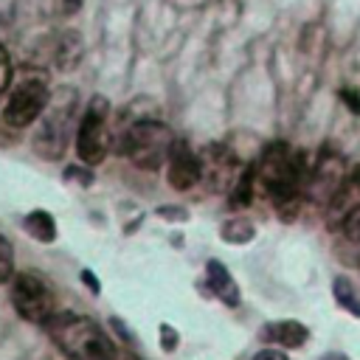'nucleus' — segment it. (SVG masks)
<instances>
[{
  "mask_svg": "<svg viewBox=\"0 0 360 360\" xmlns=\"http://www.w3.org/2000/svg\"><path fill=\"white\" fill-rule=\"evenodd\" d=\"M11 304L28 323H48L53 312V292L37 273H14L11 278Z\"/></svg>",
  "mask_w": 360,
  "mask_h": 360,
  "instance_id": "39448f33",
  "label": "nucleus"
},
{
  "mask_svg": "<svg viewBox=\"0 0 360 360\" xmlns=\"http://www.w3.org/2000/svg\"><path fill=\"white\" fill-rule=\"evenodd\" d=\"M48 98H51V93H48L45 82H39V79H25V82H20V84L11 90L8 101H6V110H3L6 124H8V127H17V129L34 124V121L42 118V112L48 110Z\"/></svg>",
  "mask_w": 360,
  "mask_h": 360,
  "instance_id": "423d86ee",
  "label": "nucleus"
},
{
  "mask_svg": "<svg viewBox=\"0 0 360 360\" xmlns=\"http://www.w3.org/2000/svg\"><path fill=\"white\" fill-rule=\"evenodd\" d=\"M200 163H202V180H208V186L217 191H233V186L245 177L239 174V160L225 146H208Z\"/></svg>",
  "mask_w": 360,
  "mask_h": 360,
  "instance_id": "6e6552de",
  "label": "nucleus"
},
{
  "mask_svg": "<svg viewBox=\"0 0 360 360\" xmlns=\"http://www.w3.org/2000/svg\"><path fill=\"white\" fill-rule=\"evenodd\" d=\"M82 278H84V281H87V287H90V290H93V292H98V284H96V278H93V276H90V270H84V273H82Z\"/></svg>",
  "mask_w": 360,
  "mask_h": 360,
  "instance_id": "393cba45",
  "label": "nucleus"
},
{
  "mask_svg": "<svg viewBox=\"0 0 360 360\" xmlns=\"http://www.w3.org/2000/svg\"><path fill=\"white\" fill-rule=\"evenodd\" d=\"M8 84H11V59H8L6 48L0 45V96L8 90Z\"/></svg>",
  "mask_w": 360,
  "mask_h": 360,
  "instance_id": "aec40b11",
  "label": "nucleus"
},
{
  "mask_svg": "<svg viewBox=\"0 0 360 360\" xmlns=\"http://www.w3.org/2000/svg\"><path fill=\"white\" fill-rule=\"evenodd\" d=\"M264 338L278 343L281 349H298L307 343L309 338V329L298 321H278V323H267L264 326Z\"/></svg>",
  "mask_w": 360,
  "mask_h": 360,
  "instance_id": "f8f14e48",
  "label": "nucleus"
},
{
  "mask_svg": "<svg viewBox=\"0 0 360 360\" xmlns=\"http://www.w3.org/2000/svg\"><path fill=\"white\" fill-rule=\"evenodd\" d=\"M340 228H343V233H346L352 242H360V205H357V208L343 219V225H340Z\"/></svg>",
  "mask_w": 360,
  "mask_h": 360,
  "instance_id": "6ab92c4d",
  "label": "nucleus"
},
{
  "mask_svg": "<svg viewBox=\"0 0 360 360\" xmlns=\"http://www.w3.org/2000/svg\"><path fill=\"white\" fill-rule=\"evenodd\" d=\"M166 180L172 183V188L186 191L194 183L202 180V163L200 155H194L183 141H174L172 155H169V169H166Z\"/></svg>",
  "mask_w": 360,
  "mask_h": 360,
  "instance_id": "1a4fd4ad",
  "label": "nucleus"
},
{
  "mask_svg": "<svg viewBox=\"0 0 360 360\" xmlns=\"http://www.w3.org/2000/svg\"><path fill=\"white\" fill-rule=\"evenodd\" d=\"M160 335H163V340H160L163 352H174V349H177V332L163 323V326H160Z\"/></svg>",
  "mask_w": 360,
  "mask_h": 360,
  "instance_id": "412c9836",
  "label": "nucleus"
},
{
  "mask_svg": "<svg viewBox=\"0 0 360 360\" xmlns=\"http://www.w3.org/2000/svg\"><path fill=\"white\" fill-rule=\"evenodd\" d=\"M250 174H253V183L276 202L278 214L298 208L301 186L307 183L304 180V160L298 152H292L284 143H273L264 149L262 160L256 163V169Z\"/></svg>",
  "mask_w": 360,
  "mask_h": 360,
  "instance_id": "f257e3e1",
  "label": "nucleus"
},
{
  "mask_svg": "<svg viewBox=\"0 0 360 360\" xmlns=\"http://www.w3.org/2000/svg\"><path fill=\"white\" fill-rule=\"evenodd\" d=\"M343 101L352 104L354 112H360V96H357V90H343Z\"/></svg>",
  "mask_w": 360,
  "mask_h": 360,
  "instance_id": "5701e85b",
  "label": "nucleus"
},
{
  "mask_svg": "<svg viewBox=\"0 0 360 360\" xmlns=\"http://www.w3.org/2000/svg\"><path fill=\"white\" fill-rule=\"evenodd\" d=\"M174 146V135L160 121H135L127 127L121 152L138 166V169H158L169 160Z\"/></svg>",
  "mask_w": 360,
  "mask_h": 360,
  "instance_id": "7ed1b4c3",
  "label": "nucleus"
},
{
  "mask_svg": "<svg viewBox=\"0 0 360 360\" xmlns=\"http://www.w3.org/2000/svg\"><path fill=\"white\" fill-rule=\"evenodd\" d=\"M205 276H208V284H211V292L214 295H219L225 304H239V287L233 284V278H231V273L225 270V264L222 262H208L205 264Z\"/></svg>",
  "mask_w": 360,
  "mask_h": 360,
  "instance_id": "ddd939ff",
  "label": "nucleus"
},
{
  "mask_svg": "<svg viewBox=\"0 0 360 360\" xmlns=\"http://www.w3.org/2000/svg\"><path fill=\"white\" fill-rule=\"evenodd\" d=\"M346 177H349V169H346L343 158L326 155V158H321V160L315 163V169H312V174H309V180H307V194H309L315 202L329 205V200L340 191V186L346 183Z\"/></svg>",
  "mask_w": 360,
  "mask_h": 360,
  "instance_id": "0eeeda50",
  "label": "nucleus"
},
{
  "mask_svg": "<svg viewBox=\"0 0 360 360\" xmlns=\"http://www.w3.org/2000/svg\"><path fill=\"white\" fill-rule=\"evenodd\" d=\"M14 278V253L6 236H0V284Z\"/></svg>",
  "mask_w": 360,
  "mask_h": 360,
  "instance_id": "a211bd4d",
  "label": "nucleus"
},
{
  "mask_svg": "<svg viewBox=\"0 0 360 360\" xmlns=\"http://www.w3.org/2000/svg\"><path fill=\"white\" fill-rule=\"evenodd\" d=\"M332 292H335V301H338L343 309H349V315L360 318V295H357V290H354V284H352L349 278H335Z\"/></svg>",
  "mask_w": 360,
  "mask_h": 360,
  "instance_id": "dca6fc26",
  "label": "nucleus"
},
{
  "mask_svg": "<svg viewBox=\"0 0 360 360\" xmlns=\"http://www.w3.org/2000/svg\"><path fill=\"white\" fill-rule=\"evenodd\" d=\"M53 59H56V65H59L62 70H70V68L82 59V37H79V34H73V31L62 34V37H59V42H56Z\"/></svg>",
  "mask_w": 360,
  "mask_h": 360,
  "instance_id": "4468645a",
  "label": "nucleus"
},
{
  "mask_svg": "<svg viewBox=\"0 0 360 360\" xmlns=\"http://www.w3.org/2000/svg\"><path fill=\"white\" fill-rule=\"evenodd\" d=\"M70 115H73V104L56 107V110H51L48 115L42 112V132H39V138H37V149H42L45 141H48L51 146H48V155H45V158L62 155L65 138H68V127H70Z\"/></svg>",
  "mask_w": 360,
  "mask_h": 360,
  "instance_id": "9d476101",
  "label": "nucleus"
},
{
  "mask_svg": "<svg viewBox=\"0 0 360 360\" xmlns=\"http://www.w3.org/2000/svg\"><path fill=\"white\" fill-rule=\"evenodd\" d=\"M321 360H349L346 354H340V352H329V354H323Z\"/></svg>",
  "mask_w": 360,
  "mask_h": 360,
  "instance_id": "a878e982",
  "label": "nucleus"
},
{
  "mask_svg": "<svg viewBox=\"0 0 360 360\" xmlns=\"http://www.w3.org/2000/svg\"><path fill=\"white\" fill-rule=\"evenodd\" d=\"M222 236L228 242H248V239H253V225L248 219H231V222H225Z\"/></svg>",
  "mask_w": 360,
  "mask_h": 360,
  "instance_id": "f3484780",
  "label": "nucleus"
},
{
  "mask_svg": "<svg viewBox=\"0 0 360 360\" xmlns=\"http://www.w3.org/2000/svg\"><path fill=\"white\" fill-rule=\"evenodd\" d=\"M250 360H290L281 349H262V352H256Z\"/></svg>",
  "mask_w": 360,
  "mask_h": 360,
  "instance_id": "4be33fe9",
  "label": "nucleus"
},
{
  "mask_svg": "<svg viewBox=\"0 0 360 360\" xmlns=\"http://www.w3.org/2000/svg\"><path fill=\"white\" fill-rule=\"evenodd\" d=\"M62 3H65V11H68V14H73V11L82 8V0H62Z\"/></svg>",
  "mask_w": 360,
  "mask_h": 360,
  "instance_id": "b1692460",
  "label": "nucleus"
},
{
  "mask_svg": "<svg viewBox=\"0 0 360 360\" xmlns=\"http://www.w3.org/2000/svg\"><path fill=\"white\" fill-rule=\"evenodd\" d=\"M53 343L70 360H118L112 340L101 332V326L87 315L62 312L48 321Z\"/></svg>",
  "mask_w": 360,
  "mask_h": 360,
  "instance_id": "f03ea898",
  "label": "nucleus"
},
{
  "mask_svg": "<svg viewBox=\"0 0 360 360\" xmlns=\"http://www.w3.org/2000/svg\"><path fill=\"white\" fill-rule=\"evenodd\" d=\"M76 152L82 158V163L87 166H98L107 152H110V132H107V98L96 96L82 121H79V132H76Z\"/></svg>",
  "mask_w": 360,
  "mask_h": 360,
  "instance_id": "20e7f679",
  "label": "nucleus"
},
{
  "mask_svg": "<svg viewBox=\"0 0 360 360\" xmlns=\"http://www.w3.org/2000/svg\"><path fill=\"white\" fill-rule=\"evenodd\" d=\"M22 225H25L28 236H34L37 242H53L56 239V222L48 211H31Z\"/></svg>",
  "mask_w": 360,
  "mask_h": 360,
  "instance_id": "2eb2a0df",
  "label": "nucleus"
},
{
  "mask_svg": "<svg viewBox=\"0 0 360 360\" xmlns=\"http://www.w3.org/2000/svg\"><path fill=\"white\" fill-rule=\"evenodd\" d=\"M360 205V177H346V183L340 186V191L329 200V205H326V211H329V222L332 225H343V219L354 211Z\"/></svg>",
  "mask_w": 360,
  "mask_h": 360,
  "instance_id": "9b49d317",
  "label": "nucleus"
}]
</instances>
